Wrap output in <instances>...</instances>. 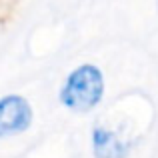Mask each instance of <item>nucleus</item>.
Instances as JSON below:
<instances>
[{
  "mask_svg": "<svg viewBox=\"0 0 158 158\" xmlns=\"http://www.w3.org/2000/svg\"><path fill=\"white\" fill-rule=\"evenodd\" d=\"M104 78L94 64H82L68 74L60 88V102L74 112H86L102 100Z\"/></svg>",
  "mask_w": 158,
  "mask_h": 158,
  "instance_id": "obj_1",
  "label": "nucleus"
},
{
  "mask_svg": "<svg viewBox=\"0 0 158 158\" xmlns=\"http://www.w3.org/2000/svg\"><path fill=\"white\" fill-rule=\"evenodd\" d=\"M32 122V108L26 98L8 94L0 98V138L24 132Z\"/></svg>",
  "mask_w": 158,
  "mask_h": 158,
  "instance_id": "obj_2",
  "label": "nucleus"
},
{
  "mask_svg": "<svg viewBox=\"0 0 158 158\" xmlns=\"http://www.w3.org/2000/svg\"><path fill=\"white\" fill-rule=\"evenodd\" d=\"M92 148L96 158H126L130 144L118 138V134L108 128H94Z\"/></svg>",
  "mask_w": 158,
  "mask_h": 158,
  "instance_id": "obj_3",
  "label": "nucleus"
}]
</instances>
